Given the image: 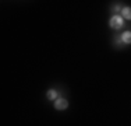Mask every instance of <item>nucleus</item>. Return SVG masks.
Returning a JSON list of instances; mask_svg holds the SVG:
<instances>
[{
  "label": "nucleus",
  "mask_w": 131,
  "mask_h": 126,
  "mask_svg": "<svg viewBox=\"0 0 131 126\" xmlns=\"http://www.w3.org/2000/svg\"><path fill=\"white\" fill-rule=\"evenodd\" d=\"M110 27L114 28V30H118V28L123 27V18L120 15H113L110 18Z\"/></svg>",
  "instance_id": "obj_1"
},
{
  "label": "nucleus",
  "mask_w": 131,
  "mask_h": 126,
  "mask_svg": "<svg viewBox=\"0 0 131 126\" xmlns=\"http://www.w3.org/2000/svg\"><path fill=\"white\" fill-rule=\"evenodd\" d=\"M67 106H68V102H67V100H64V98H57L54 101V108L59 109V111H63Z\"/></svg>",
  "instance_id": "obj_2"
},
{
  "label": "nucleus",
  "mask_w": 131,
  "mask_h": 126,
  "mask_svg": "<svg viewBox=\"0 0 131 126\" xmlns=\"http://www.w3.org/2000/svg\"><path fill=\"white\" fill-rule=\"evenodd\" d=\"M46 97H48V100H50V101H53V100H57L59 98V93L56 90H53V88H50V90L48 91V94H46Z\"/></svg>",
  "instance_id": "obj_3"
},
{
  "label": "nucleus",
  "mask_w": 131,
  "mask_h": 126,
  "mask_svg": "<svg viewBox=\"0 0 131 126\" xmlns=\"http://www.w3.org/2000/svg\"><path fill=\"white\" fill-rule=\"evenodd\" d=\"M121 14H123L124 18L131 20V7H123L121 8Z\"/></svg>",
  "instance_id": "obj_4"
},
{
  "label": "nucleus",
  "mask_w": 131,
  "mask_h": 126,
  "mask_svg": "<svg viewBox=\"0 0 131 126\" xmlns=\"http://www.w3.org/2000/svg\"><path fill=\"white\" fill-rule=\"evenodd\" d=\"M121 39H123L124 43H131V31H126V32H123Z\"/></svg>",
  "instance_id": "obj_5"
},
{
  "label": "nucleus",
  "mask_w": 131,
  "mask_h": 126,
  "mask_svg": "<svg viewBox=\"0 0 131 126\" xmlns=\"http://www.w3.org/2000/svg\"><path fill=\"white\" fill-rule=\"evenodd\" d=\"M114 43H116V46H120V48H121V45H123V39H121V38H118V37H116V38H114Z\"/></svg>",
  "instance_id": "obj_6"
},
{
  "label": "nucleus",
  "mask_w": 131,
  "mask_h": 126,
  "mask_svg": "<svg viewBox=\"0 0 131 126\" xmlns=\"http://www.w3.org/2000/svg\"><path fill=\"white\" fill-rule=\"evenodd\" d=\"M112 11H113V13H118V11H120V6H118V4L113 6V7H112Z\"/></svg>",
  "instance_id": "obj_7"
}]
</instances>
